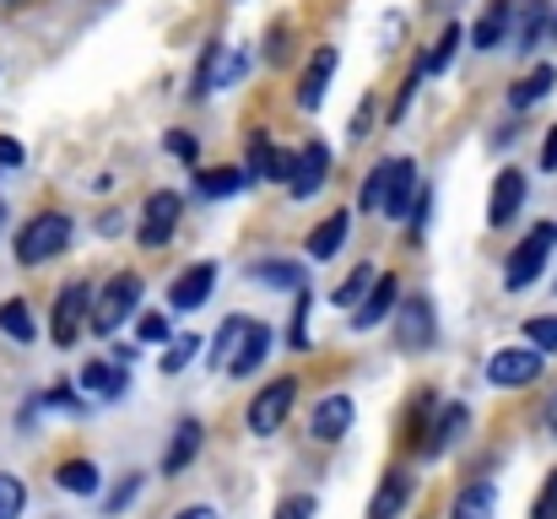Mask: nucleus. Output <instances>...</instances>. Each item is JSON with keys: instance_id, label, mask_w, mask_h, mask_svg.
Here are the masks:
<instances>
[{"instance_id": "1", "label": "nucleus", "mask_w": 557, "mask_h": 519, "mask_svg": "<svg viewBox=\"0 0 557 519\" xmlns=\"http://www.w3.org/2000/svg\"><path fill=\"white\" fill-rule=\"evenodd\" d=\"M557 255V222H536L515 249H509V265H504V287L509 293H520V287H531L547 265H553Z\"/></svg>"}, {"instance_id": "2", "label": "nucleus", "mask_w": 557, "mask_h": 519, "mask_svg": "<svg viewBox=\"0 0 557 519\" xmlns=\"http://www.w3.org/2000/svg\"><path fill=\"white\" fill-rule=\"evenodd\" d=\"M71 233H76V222H71L65 211H38V217L16 233V265H44V260L65 255Z\"/></svg>"}, {"instance_id": "3", "label": "nucleus", "mask_w": 557, "mask_h": 519, "mask_svg": "<svg viewBox=\"0 0 557 519\" xmlns=\"http://www.w3.org/2000/svg\"><path fill=\"white\" fill-rule=\"evenodd\" d=\"M136 304H141V276H136V271H120V276L98 293V304H92L87 325H92L98 336H114V331L136 314Z\"/></svg>"}, {"instance_id": "4", "label": "nucleus", "mask_w": 557, "mask_h": 519, "mask_svg": "<svg viewBox=\"0 0 557 519\" xmlns=\"http://www.w3.org/2000/svg\"><path fill=\"white\" fill-rule=\"evenodd\" d=\"M298 379L287 373V379H271L265 390H255V400H249V433L255 438H271V433H282V422L293 417V406H298Z\"/></svg>"}, {"instance_id": "5", "label": "nucleus", "mask_w": 557, "mask_h": 519, "mask_svg": "<svg viewBox=\"0 0 557 519\" xmlns=\"http://www.w3.org/2000/svg\"><path fill=\"white\" fill-rule=\"evenodd\" d=\"M180 217H185L180 189H158V195H147V206H141V227H136L141 249H163V244L180 233Z\"/></svg>"}, {"instance_id": "6", "label": "nucleus", "mask_w": 557, "mask_h": 519, "mask_svg": "<svg viewBox=\"0 0 557 519\" xmlns=\"http://www.w3.org/2000/svg\"><path fill=\"white\" fill-rule=\"evenodd\" d=\"M87 314H92V287H87V282H65L60 298H54V320H49L54 346H76L82 325H87Z\"/></svg>"}, {"instance_id": "7", "label": "nucleus", "mask_w": 557, "mask_h": 519, "mask_svg": "<svg viewBox=\"0 0 557 519\" xmlns=\"http://www.w3.org/2000/svg\"><path fill=\"white\" fill-rule=\"evenodd\" d=\"M379 169H384L379 211H384L389 222L411 217V206H417V163H411V158H389V163H379Z\"/></svg>"}, {"instance_id": "8", "label": "nucleus", "mask_w": 557, "mask_h": 519, "mask_svg": "<svg viewBox=\"0 0 557 519\" xmlns=\"http://www.w3.org/2000/svg\"><path fill=\"white\" fill-rule=\"evenodd\" d=\"M487 379L498 390H520V384H536L542 379V351L536 346H504L487 357Z\"/></svg>"}, {"instance_id": "9", "label": "nucleus", "mask_w": 557, "mask_h": 519, "mask_svg": "<svg viewBox=\"0 0 557 519\" xmlns=\"http://www.w3.org/2000/svg\"><path fill=\"white\" fill-rule=\"evenodd\" d=\"M438 336V314H433V298H400L395 304V342L406 351H422Z\"/></svg>"}, {"instance_id": "10", "label": "nucleus", "mask_w": 557, "mask_h": 519, "mask_svg": "<svg viewBox=\"0 0 557 519\" xmlns=\"http://www.w3.org/2000/svg\"><path fill=\"white\" fill-rule=\"evenodd\" d=\"M325 184H331V147H325V141H309L304 152H293L287 189H293V200H314Z\"/></svg>"}, {"instance_id": "11", "label": "nucleus", "mask_w": 557, "mask_h": 519, "mask_svg": "<svg viewBox=\"0 0 557 519\" xmlns=\"http://www.w3.org/2000/svg\"><path fill=\"white\" fill-rule=\"evenodd\" d=\"M553 38H557V11L553 5H542V0L515 5V49H520V54H536V49L553 44Z\"/></svg>"}, {"instance_id": "12", "label": "nucleus", "mask_w": 557, "mask_h": 519, "mask_svg": "<svg viewBox=\"0 0 557 519\" xmlns=\"http://www.w3.org/2000/svg\"><path fill=\"white\" fill-rule=\"evenodd\" d=\"M525 173L520 169H504L493 178V195H487V227H509L515 217H520V206H525Z\"/></svg>"}, {"instance_id": "13", "label": "nucleus", "mask_w": 557, "mask_h": 519, "mask_svg": "<svg viewBox=\"0 0 557 519\" xmlns=\"http://www.w3.org/2000/svg\"><path fill=\"white\" fill-rule=\"evenodd\" d=\"M352 417H358L352 395H325V400L314 406V417H309V433H314L320 444H342V438L352 433Z\"/></svg>"}, {"instance_id": "14", "label": "nucleus", "mask_w": 557, "mask_h": 519, "mask_svg": "<svg viewBox=\"0 0 557 519\" xmlns=\"http://www.w3.org/2000/svg\"><path fill=\"white\" fill-rule=\"evenodd\" d=\"M509 33H515V0H487V11L471 22V49L493 54L509 44Z\"/></svg>"}, {"instance_id": "15", "label": "nucleus", "mask_w": 557, "mask_h": 519, "mask_svg": "<svg viewBox=\"0 0 557 519\" xmlns=\"http://www.w3.org/2000/svg\"><path fill=\"white\" fill-rule=\"evenodd\" d=\"M395 304H400V282H395L389 271H379V276H373V287L363 293V304L352 309V331H373L379 320H389V314H395Z\"/></svg>"}, {"instance_id": "16", "label": "nucleus", "mask_w": 557, "mask_h": 519, "mask_svg": "<svg viewBox=\"0 0 557 519\" xmlns=\"http://www.w3.org/2000/svg\"><path fill=\"white\" fill-rule=\"evenodd\" d=\"M211 287H216V265L211 260H200V265H189L174 276V287H169V304L180 309V314H195L206 298H211Z\"/></svg>"}, {"instance_id": "17", "label": "nucleus", "mask_w": 557, "mask_h": 519, "mask_svg": "<svg viewBox=\"0 0 557 519\" xmlns=\"http://www.w3.org/2000/svg\"><path fill=\"white\" fill-rule=\"evenodd\" d=\"M331 76H336V49H314V60L304 65V76H298V109H320L325 103V92H331Z\"/></svg>"}, {"instance_id": "18", "label": "nucleus", "mask_w": 557, "mask_h": 519, "mask_svg": "<svg viewBox=\"0 0 557 519\" xmlns=\"http://www.w3.org/2000/svg\"><path fill=\"white\" fill-rule=\"evenodd\" d=\"M265 351H271V325L249 320V325H244V342H238V351L227 357V368H222V373H233V379H249V373L265 362Z\"/></svg>"}, {"instance_id": "19", "label": "nucleus", "mask_w": 557, "mask_h": 519, "mask_svg": "<svg viewBox=\"0 0 557 519\" xmlns=\"http://www.w3.org/2000/svg\"><path fill=\"white\" fill-rule=\"evenodd\" d=\"M347 238H352V211H336V217H325L314 233H309V260H336L342 249H347Z\"/></svg>"}, {"instance_id": "20", "label": "nucleus", "mask_w": 557, "mask_h": 519, "mask_svg": "<svg viewBox=\"0 0 557 519\" xmlns=\"http://www.w3.org/2000/svg\"><path fill=\"white\" fill-rule=\"evenodd\" d=\"M406 504H411V477L406 471H384L379 493L369 498V519H395Z\"/></svg>"}, {"instance_id": "21", "label": "nucleus", "mask_w": 557, "mask_h": 519, "mask_svg": "<svg viewBox=\"0 0 557 519\" xmlns=\"http://www.w3.org/2000/svg\"><path fill=\"white\" fill-rule=\"evenodd\" d=\"M466 428H471V411H466V406H444V411H438V422L428 428V444H422V455H428V460H438V455H444V449H449V444L466 433Z\"/></svg>"}, {"instance_id": "22", "label": "nucleus", "mask_w": 557, "mask_h": 519, "mask_svg": "<svg viewBox=\"0 0 557 519\" xmlns=\"http://www.w3.org/2000/svg\"><path fill=\"white\" fill-rule=\"evenodd\" d=\"M200 444H206V433H200V422L185 417L180 428H174V444H169V455H163V477H180L189 460L200 455Z\"/></svg>"}, {"instance_id": "23", "label": "nucleus", "mask_w": 557, "mask_h": 519, "mask_svg": "<svg viewBox=\"0 0 557 519\" xmlns=\"http://www.w3.org/2000/svg\"><path fill=\"white\" fill-rule=\"evenodd\" d=\"M249 282L298 298V293H304V265H293V260H255V265H249Z\"/></svg>"}, {"instance_id": "24", "label": "nucleus", "mask_w": 557, "mask_h": 519, "mask_svg": "<svg viewBox=\"0 0 557 519\" xmlns=\"http://www.w3.org/2000/svg\"><path fill=\"white\" fill-rule=\"evenodd\" d=\"M553 87H557V65H536L531 76H520V82L509 87V109H536Z\"/></svg>"}, {"instance_id": "25", "label": "nucleus", "mask_w": 557, "mask_h": 519, "mask_svg": "<svg viewBox=\"0 0 557 519\" xmlns=\"http://www.w3.org/2000/svg\"><path fill=\"white\" fill-rule=\"evenodd\" d=\"M82 390H92L98 400H120V395L131 390V379H125V368H114V362H87V368H82Z\"/></svg>"}, {"instance_id": "26", "label": "nucleus", "mask_w": 557, "mask_h": 519, "mask_svg": "<svg viewBox=\"0 0 557 519\" xmlns=\"http://www.w3.org/2000/svg\"><path fill=\"white\" fill-rule=\"evenodd\" d=\"M244 173H249V184L276 178V147H271L265 131H249V141H244Z\"/></svg>"}, {"instance_id": "27", "label": "nucleus", "mask_w": 557, "mask_h": 519, "mask_svg": "<svg viewBox=\"0 0 557 519\" xmlns=\"http://www.w3.org/2000/svg\"><path fill=\"white\" fill-rule=\"evenodd\" d=\"M498 515V493H493V482H471L460 498H455V509L449 519H493Z\"/></svg>"}, {"instance_id": "28", "label": "nucleus", "mask_w": 557, "mask_h": 519, "mask_svg": "<svg viewBox=\"0 0 557 519\" xmlns=\"http://www.w3.org/2000/svg\"><path fill=\"white\" fill-rule=\"evenodd\" d=\"M244 184H249L244 169H200L195 173V189H200L206 200H227V195H238Z\"/></svg>"}, {"instance_id": "29", "label": "nucleus", "mask_w": 557, "mask_h": 519, "mask_svg": "<svg viewBox=\"0 0 557 519\" xmlns=\"http://www.w3.org/2000/svg\"><path fill=\"white\" fill-rule=\"evenodd\" d=\"M54 482H60V493L92 498V493H98V466H92V460H65V466L54 471Z\"/></svg>"}, {"instance_id": "30", "label": "nucleus", "mask_w": 557, "mask_h": 519, "mask_svg": "<svg viewBox=\"0 0 557 519\" xmlns=\"http://www.w3.org/2000/svg\"><path fill=\"white\" fill-rule=\"evenodd\" d=\"M222 54H227V44H206V49H200V60H195V82H189V92H195V98L216 92V76H222Z\"/></svg>"}, {"instance_id": "31", "label": "nucleus", "mask_w": 557, "mask_h": 519, "mask_svg": "<svg viewBox=\"0 0 557 519\" xmlns=\"http://www.w3.org/2000/svg\"><path fill=\"white\" fill-rule=\"evenodd\" d=\"M244 325H249V320H238V314L216 325V342L206 346V368H227V357H233L238 342H244Z\"/></svg>"}, {"instance_id": "32", "label": "nucleus", "mask_w": 557, "mask_h": 519, "mask_svg": "<svg viewBox=\"0 0 557 519\" xmlns=\"http://www.w3.org/2000/svg\"><path fill=\"white\" fill-rule=\"evenodd\" d=\"M0 331H5L11 342H33V336H38V325H33V314H27V304H22V298L0 304Z\"/></svg>"}, {"instance_id": "33", "label": "nucleus", "mask_w": 557, "mask_h": 519, "mask_svg": "<svg viewBox=\"0 0 557 519\" xmlns=\"http://www.w3.org/2000/svg\"><path fill=\"white\" fill-rule=\"evenodd\" d=\"M455 49H460V27H444V33H438V44L417 60V65H422V76H438V71L455 60Z\"/></svg>"}, {"instance_id": "34", "label": "nucleus", "mask_w": 557, "mask_h": 519, "mask_svg": "<svg viewBox=\"0 0 557 519\" xmlns=\"http://www.w3.org/2000/svg\"><path fill=\"white\" fill-rule=\"evenodd\" d=\"M373 276H379L373 265H358V271H352V276L336 287V298H331V304H336V309H352V304H363V293L373 287Z\"/></svg>"}, {"instance_id": "35", "label": "nucleus", "mask_w": 557, "mask_h": 519, "mask_svg": "<svg viewBox=\"0 0 557 519\" xmlns=\"http://www.w3.org/2000/svg\"><path fill=\"white\" fill-rule=\"evenodd\" d=\"M22 509H27V487H22V477L0 471V519H22Z\"/></svg>"}, {"instance_id": "36", "label": "nucleus", "mask_w": 557, "mask_h": 519, "mask_svg": "<svg viewBox=\"0 0 557 519\" xmlns=\"http://www.w3.org/2000/svg\"><path fill=\"white\" fill-rule=\"evenodd\" d=\"M525 342L536 346V351H557V314H536V320H525Z\"/></svg>"}, {"instance_id": "37", "label": "nucleus", "mask_w": 557, "mask_h": 519, "mask_svg": "<svg viewBox=\"0 0 557 519\" xmlns=\"http://www.w3.org/2000/svg\"><path fill=\"white\" fill-rule=\"evenodd\" d=\"M433 406H438V400H433L428 390L411 400V411H406V444H422V428H428V411H433Z\"/></svg>"}, {"instance_id": "38", "label": "nucleus", "mask_w": 557, "mask_h": 519, "mask_svg": "<svg viewBox=\"0 0 557 519\" xmlns=\"http://www.w3.org/2000/svg\"><path fill=\"white\" fill-rule=\"evenodd\" d=\"M200 336H180V342L169 346V351H163V373H180V368H189V362H195V351H200Z\"/></svg>"}, {"instance_id": "39", "label": "nucleus", "mask_w": 557, "mask_h": 519, "mask_svg": "<svg viewBox=\"0 0 557 519\" xmlns=\"http://www.w3.org/2000/svg\"><path fill=\"white\" fill-rule=\"evenodd\" d=\"M287 342H293V351H309V293H298V304H293V331H287Z\"/></svg>"}, {"instance_id": "40", "label": "nucleus", "mask_w": 557, "mask_h": 519, "mask_svg": "<svg viewBox=\"0 0 557 519\" xmlns=\"http://www.w3.org/2000/svg\"><path fill=\"white\" fill-rule=\"evenodd\" d=\"M531 519H557V471L542 482V493H536V504H531Z\"/></svg>"}, {"instance_id": "41", "label": "nucleus", "mask_w": 557, "mask_h": 519, "mask_svg": "<svg viewBox=\"0 0 557 519\" xmlns=\"http://www.w3.org/2000/svg\"><path fill=\"white\" fill-rule=\"evenodd\" d=\"M417 87H422V65H411V76L400 82V92H395V109H389V120H400V114L411 109V98H417Z\"/></svg>"}, {"instance_id": "42", "label": "nucleus", "mask_w": 557, "mask_h": 519, "mask_svg": "<svg viewBox=\"0 0 557 519\" xmlns=\"http://www.w3.org/2000/svg\"><path fill=\"white\" fill-rule=\"evenodd\" d=\"M373 109H379V98H363L358 103V114H352V141H363V136H373Z\"/></svg>"}, {"instance_id": "43", "label": "nucleus", "mask_w": 557, "mask_h": 519, "mask_svg": "<svg viewBox=\"0 0 557 519\" xmlns=\"http://www.w3.org/2000/svg\"><path fill=\"white\" fill-rule=\"evenodd\" d=\"M136 493H141V477H131V482H120V487L109 493V504H103V509H109V515H120V509H131V498H136Z\"/></svg>"}, {"instance_id": "44", "label": "nucleus", "mask_w": 557, "mask_h": 519, "mask_svg": "<svg viewBox=\"0 0 557 519\" xmlns=\"http://www.w3.org/2000/svg\"><path fill=\"white\" fill-rule=\"evenodd\" d=\"M136 331H141V342H147V346H152V342H169V336H174L163 314H141V325H136Z\"/></svg>"}, {"instance_id": "45", "label": "nucleus", "mask_w": 557, "mask_h": 519, "mask_svg": "<svg viewBox=\"0 0 557 519\" xmlns=\"http://www.w3.org/2000/svg\"><path fill=\"white\" fill-rule=\"evenodd\" d=\"M276 519H314V498H309V493H298V498H282Z\"/></svg>"}, {"instance_id": "46", "label": "nucleus", "mask_w": 557, "mask_h": 519, "mask_svg": "<svg viewBox=\"0 0 557 519\" xmlns=\"http://www.w3.org/2000/svg\"><path fill=\"white\" fill-rule=\"evenodd\" d=\"M265 60H271V65H282V60H287V22H276V27H271V38H265Z\"/></svg>"}, {"instance_id": "47", "label": "nucleus", "mask_w": 557, "mask_h": 519, "mask_svg": "<svg viewBox=\"0 0 557 519\" xmlns=\"http://www.w3.org/2000/svg\"><path fill=\"white\" fill-rule=\"evenodd\" d=\"M379 189H384V169H369V178H363V195H358V206H363V211H379Z\"/></svg>"}, {"instance_id": "48", "label": "nucleus", "mask_w": 557, "mask_h": 519, "mask_svg": "<svg viewBox=\"0 0 557 519\" xmlns=\"http://www.w3.org/2000/svg\"><path fill=\"white\" fill-rule=\"evenodd\" d=\"M169 152H174V158H185V163H195V152H200V147H195V136H189V131H169Z\"/></svg>"}, {"instance_id": "49", "label": "nucleus", "mask_w": 557, "mask_h": 519, "mask_svg": "<svg viewBox=\"0 0 557 519\" xmlns=\"http://www.w3.org/2000/svg\"><path fill=\"white\" fill-rule=\"evenodd\" d=\"M27 163V152H22V141H11V136H0V169H22Z\"/></svg>"}, {"instance_id": "50", "label": "nucleus", "mask_w": 557, "mask_h": 519, "mask_svg": "<svg viewBox=\"0 0 557 519\" xmlns=\"http://www.w3.org/2000/svg\"><path fill=\"white\" fill-rule=\"evenodd\" d=\"M542 169L557 173V125L547 131V136H542Z\"/></svg>"}, {"instance_id": "51", "label": "nucleus", "mask_w": 557, "mask_h": 519, "mask_svg": "<svg viewBox=\"0 0 557 519\" xmlns=\"http://www.w3.org/2000/svg\"><path fill=\"white\" fill-rule=\"evenodd\" d=\"M174 519H222L216 509H206V504H195V509H185V515H174Z\"/></svg>"}, {"instance_id": "52", "label": "nucleus", "mask_w": 557, "mask_h": 519, "mask_svg": "<svg viewBox=\"0 0 557 519\" xmlns=\"http://www.w3.org/2000/svg\"><path fill=\"white\" fill-rule=\"evenodd\" d=\"M547 433H553V438H557V395H553V400H547Z\"/></svg>"}, {"instance_id": "53", "label": "nucleus", "mask_w": 557, "mask_h": 519, "mask_svg": "<svg viewBox=\"0 0 557 519\" xmlns=\"http://www.w3.org/2000/svg\"><path fill=\"white\" fill-rule=\"evenodd\" d=\"M0 227H5V206H0Z\"/></svg>"}]
</instances>
